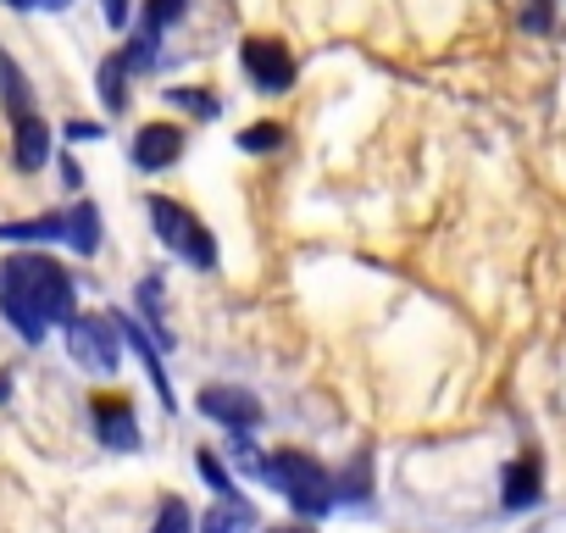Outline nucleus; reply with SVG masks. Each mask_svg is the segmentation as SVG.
<instances>
[{
  "label": "nucleus",
  "mask_w": 566,
  "mask_h": 533,
  "mask_svg": "<svg viewBox=\"0 0 566 533\" xmlns=\"http://www.w3.org/2000/svg\"><path fill=\"white\" fill-rule=\"evenodd\" d=\"M67 244L78 255H95L101 250V211H95V200H84L78 211H67Z\"/></svg>",
  "instance_id": "obj_12"
},
{
  "label": "nucleus",
  "mask_w": 566,
  "mask_h": 533,
  "mask_svg": "<svg viewBox=\"0 0 566 533\" xmlns=\"http://www.w3.org/2000/svg\"><path fill=\"white\" fill-rule=\"evenodd\" d=\"M277 145H283V128H277V123H250V128L239 134V150H250V156L277 150Z\"/></svg>",
  "instance_id": "obj_17"
},
{
  "label": "nucleus",
  "mask_w": 566,
  "mask_h": 533,
  "mask_svg": "<svg viewBox=\"0 0 566 533\" xmlns=\"http://www.w3.org/2000/svg\"><path fill=\"white\" fill-rule=\"evenodd\" d=\"M139 312H145V323L156 328V339L167 345V328H161V279H145V284H139Z\"/></svg>",
  "instance_id": "obj_19"
},
{
  "label": "nucleus",
  "mask_w": 566,
  "mask_h": 533,
  "mask_svg": "<svg viewBox=\"0 0 566 533\" xmlns=\"http://www.w3.org/2000/svg\"><path fill=\"white\" fill-rule=\"evenodd\" d=\"M67 351H73L78 367H90V373H101V378H112L117 362H123L117 334H112L106 317H73V323H67Z\"/></svg>",
  "instance_id": "obj_4"
},
{
  "label": "nucleus",
  "mask_w": 566,
  "mask_h": 533,
  "mask_svg": "<svg viewBox=\"0 0 566 533\" xmlns=\"http://www.w3.org/2000/svg\"><path fill=\"white\" fill-rule=\"evenodd\" d=\"M167 106H178V112H189V117H217V101L200 95V90H167Z\"/></svg>",
  "instance_id": "obj_20"
},
{
  "label": "nucleus",
  "mask_w": 566,
  "mask_h": 533,
  "mask_svg": "<svg viewBox=\"0 0 566 533\" xmlns=\"http://www.w3.org/2000/svg\"><path fill=\"white\" fill-rule=\"evenodd\" d=\"M12 156H18V167H23V173H34V167H45V161H51V128H45L34 112H29V117H18Z\"/></svg>",
  "instance_id": "obj_10"
},
{
  "label": "nucleus",
  "mask_w": 566,
  "mask_h": 533,
  "mask_svg": "<svg viewBox=\"0 0 566 533\" xmlns=\"http://www.w3.org/2000/svg\"><path fill=\"white\" fill-rule=\"evenodd\" d=\"M101 101H106V112L128 106V56H106L101 62Z\"/></svg>",
  "instance_id": "obj_14"
},
{
  "label": "nucleus",
  "mask_w": 566,
  "mask_h": 533,
  "mask_svg": "<svg viewBox=\"0 0 566 533\" xmlns=\"http://www.w3.org/2000/svg\"><path fill=\"white\" fill-rule=\"evenodd\" d=\"M172 23H184V0H145V29L167 34Z\"/></svg>",
  "instance_id": "obj_16"
},
{
  "label": "nucleus",
  "mask_w": 566,
  "mask_h": 533,
  "mask_svg": "<svg viewBox=\"0 0 566 533\" xmlns=\"http://www.w3.org/2000/svg\"><path fill=\"white\" fill-rule=\"evenodd\" d=\"M117 328L128 334V345H134V356L145 362V373H150V384L161 389V400L172 406V389H167V367H161V356H156V345H150V334H145V328H139L134 317H117Z\"/></svg>",
  "instance_id": "obj_11"
},
{
  "label": "nucleus",
  "mask_w": 566,
  "mask_h": 533,
  "mask_svg": "<svg viewBox=\"0 0 566 533\" xmlns=\"http://www.w3.org/2000/svg\"><path fill=\"white\" fill-rule=\"evenodd\" d=\"M200 411L211 417V422H228L233 433H250L255 422H261V406L244 395V389H200Z\"/></svg>",
  "instance_id": "obj_7"
},
{
  "label": "nucleus",
  "mask_w": 566,
  "mask_h": 533,
  "mask_svg": "<svg viewBox=\"0 0 566 533\" xmlns=\"http://www.w3.org/2000/svg\"><path fill=\"white\" fill-rule=\"evenodd\" d=\"M527 29H544L549 23V7H544V0H533V7H527V18H522Z\"/></svg>",
  "instance_id": "obj_23"
},
{
  "label": "nucleus",
  "mask_w": 566,
  "mask_h": 533,
  "mask_svg": "<svg viewBox=\"0 0 566 533\" xmlns=\"http://www.w3.org/2000/svg\"><path fill=\"white\" fill-rule=\"evenodd\" d=\"M255 472H261L272 489L290 494V505H295L301 516H328V511H334V483H328V472H323L312 456H301V450L261 456Z\"/></svg>",
  "instance_id": "obj_2"
},
{
  "label": "nucleus",
  "mask_w": 566,
  "mask_h": 533,
  "mask_svg": "<svg viewBox=\"0 0 566 533\" xmlns=\"http://www.w3.org/2000/svg\"><path fill=\"white\" fill-rule=\"evenodd\" d=\"M200 533H250V505H244V500H222V505L200 522Z\"/></svg>",
  "instance_id": "obj_15"
},
{
  "label": "nucleus",
  "mask_w": 566,
  "mask_h": 533,
  "mask_svg": "<svg viewBox=\"0 0 566 533\" xmlns=\"http://www.w3.org/2000/svg\"><path fill=\"white\" fill-rule=\"evenodd\" d=\"M283 533H290V527H283Z\"/></svg>",
  "instance_id": "obj_28"
},
{
  "label": "nucleus",
  "mask_w": 566,
  "mask_h": 533,
  "mask_svg": "<svg viewBox=\"0 0 566 533\" xmlns=\"http://www.w3.org/2000/svg\"><path fill=\"white\" fill-rule=\"evenodd\" d=\"M200 478H206L222 500H239V489H233V478H228V467H222L217 456H200Z\"/></svg>",
  "instance_id": "obj_21"
},
{
  "label": "nucleus",
  "mask_w": 566,
  "mask_h": 533,
  "mask_svg": "<svg viewBox=\"0 0 566 533\" xmlns=\"http://www.w3.org/2000/svg\"><path fill=\"white\" fill-rule=\"evenodd\" d=\"M0 95H7V112H12V123L34 112V101H29V79H23V67H18L12 56H0Z\"/></svg>",
  "instance_id": "obj_13"
},
{
  "label": "nucleus",
  "mask_w": 566,
  "mask_h": 533,
  "mask_svg": "<svg viewBox=\"0 0 566 533\" xmlns=\"http://www.w3.org/2000/svg\"><path fill=\"white\" fill-rule=\"evenodd\" d=\"M178 156H184V128H172V123H145V128L134 134V167L161 173V167L178 161Z\"/></svg>",
  "instance_id": "obj_6"
},
{
  "label": "nucleus",
  "mask_w": 566,
  "mask_h": 533,
  "mask_svg": "<svg viewBox=\"0 0 566 533\" xmlns=\"http://www.w3.org/2000/svg\"><path fill=\"white\" fill-rule=\"evenodd\" d=\"M67 139L84 145V139H101V128H95V123H67Z\"/></svg>",
  "instance_id": "obj_24"
},
{
  "label": "nucleus",
  "mask_w": 566,
  "mask_h": 533,
  "mask_svg": "<svg viewBox=\"0 0 566 533\" xmlns=\"http://www.w3.org/2000/svg\"><path fill=\"white\" fill-rule=\"evenodd\" d=\"M106 23L112 29H128V0H106Z\"/></svg>",
  "instance_id": "obj_22"
},
{
  "label": "nucleus",
  "mask_w": 566,
  "mask_h": 533,
  "mask_svg": "<svg viewBox=\"0 0 566 533\" xmlns=\"http://www.w3.org/2000/svg\"><path fill=\"white\" fill-rule=\"evenodd\" d=\"M150 533H195L189 505H184V500H161V511H156V527H150Z\"/></svg>",
  "instance_id": "obj_18"
},
{
  "label": "nucleus",
  "mask_w": 566,
  "mask_h": 533,
  "mask_svg": "<svg viewBox=\"0 0 566 533\" xmlns=\"http://www.w3.org/2000/svg\"><path fill=\"white\" fill-rule=\"evenodd\" d=\"M0 312L29 345H40L51 323H73V279L51 255H12L0 266Z\"/></svg>",
  "instance_id": "obj_1"
},
{
  "label": "nucleus",
  "mask_w": 566,
  "mask_h": 533,
  "mask_svg": "<svg viewBox=\"0 0 566 533\" xmlns=\"http://www.w3.org/2000/svg\"><path fill=\"white\" fill-rule=\"evenodd\" d=\"M95 428H101V439L112 450H139V422H134V411L117 395H101L95 400Z\"/></svg>",
  "instance_id": "obj_8"
},
{
  "label": "nucleus",
  "mask_w": 566,
  "mask_h": 533,
  "mask_svg": "<svg viewBox=\"0 0 566 533\" xmlns=\"http://www.w3.org/2000/svg\"><path fill=\"white\" fill-rule=\"evenodd\" d=\"M150 222H156V233H161V244L178 255V261H189V266H217V239L195 222V211H184L178 200H167V195H150Z\"/></svg>",
  "instance_id": "obj_3"
},
{
  "label": "nucleus",
  "mask_w": 566,
  "mask_h": 533,
  "mask_svg": "<svg viewBox=\"0 0 566 533\" xmlns=\"http://www.w3.org/2000/svg\"><path fill=\"white\" fill-rule=\"evenodd\" d=\"M34 7H45V12H67L73 0H34Z\"/></svg>",
  "instance_id": "obj_25"
},
{
  "label": "nucleus",
  "mask_w": 566,
  "mask_h": 533,
  "mask_svg": "<svg viewBox=\"0 0 566 533\" xmlns=\"http://www.w3.org/2000/svg\"><path fill=\"white\" fill-rule=\"evenodd\" d=\"M12 395V378H0V400H7Z\"/></svg>",
  "instance_id": "obj_27"
},
{
  "label": "nucleus",
  "mask_w": 566,
  "mask_h": 533,
  "mask_svg": "<svg viewBox=\"0 0 566 533\" xmlns=\"http://www.w3.org/2000/svg\"><path fill=\"white\" fill-rule=\"evenodd\" d=\"M538 494H544V472H538V461H533V456L511 461L505 478H500V500H505V511H527V505H538Z\"/></svg>",
  "instance_id": "obj_9"
},
{
  "label": "nucleus",
  "mask_w": 566,
  "mask_h": 533,
  "mask_svg": "<svg viewBox=\"0 0 566 533\" xmlns=\"http://www.w3.org/2000/svg\"><path fill=\"white\" fill-rule=\"evenodd\" d=\"M239 62H244V73L255 79V90H266V95H283V90L295 84V56L283 51L277 40H244Z\"/></svg>",
  "instance_id": "obj_5"
},
{
  "label": "nucleus",
  "mask_w": 566,
  "mask_h": 533,
  "mask_svg": "<svg viewBox=\"0 0 566 533\" xmlns=\"http://www.w3.org/2000/svg\"><path fill=\"white\" fill-rule=\"evenodd\" d=\"M7 7H12V12H29V7H34V0H7Z\"/></svg>",
  "instance_id": "obj_26"
}]
</instances>
